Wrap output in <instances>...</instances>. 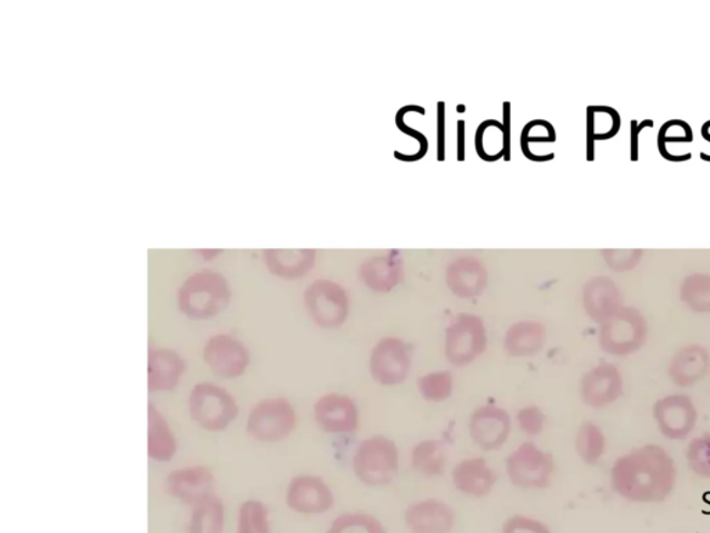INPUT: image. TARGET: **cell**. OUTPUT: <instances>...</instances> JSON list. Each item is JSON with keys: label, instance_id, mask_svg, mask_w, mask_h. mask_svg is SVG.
<instances>
[{"label": "cell", "instance_id": "d590c367", "mask_svg": "<svg viewBox=\"0 0 710 533\" xmlns=\"http://www.w3.org/2000/svg\"><path fill=\"white\" fill-rule=\"evenodd\" d=\"M421 395L430 402L447 401L453 394V377L447 372L431 373L421 377L420 383Z\"/></svg>", "mask_w": 710, "mask_h": 533}, {"label": "cell", "instance_id": "f1b7e54d", "mask_svg": "<svg viewBox=\"0 0 710 533\" xmlns=\"http://www.w3.org/2000/svg\"><path fill=\"white\" fill-rule=\"evenodd\" d=\"M224 524V503L214 495L195 506L189 523V533H223Z\"/></svg>", "mask_w": 710, "mask_h": 533}, {"label": "cell", "instance_id": "d4e9b609", "mask_svg": "<svg viewBox=\"0 0 710 533\" xmlns=\"http://www.w3.org/2000/svg\"><path fill=\"white\" fill-rule=\"evenodd\" d=\"M359 277L369 289L391 292L403 278V265L397 256H376L359 268Z\"/></svg>", "mask_w": 710, "mask_h": 533}, {"label": "cell", "instance_id": "ee69618b", "mask_svg": "<svg viewBox=\"0 0 710 533\" xmlns=\"http://www.w3.org/2000/svg\"><path fill=\"white\" fill-rule=\"evenodd\" d=\"M702 137L706 138L708 140V142H710V135H709L706 126L702 127Z\"/></svg>", "mask_w": 710, "mask_h": 533}, {"label": "cell", "instance_id": "1f68e13d", "mask_svg": "<svg viewBox=\"0 0 710 533\" xmlns=\"http://www.w3.org/2000/svg\"><path fill=\"white\" fill-rule=\"evenodd\" d=\"M681 300L694 313L710 314V277L697 274L686 278L680 289Z\"/></svg>", "mask_w": 710, "mask_h": 533}, {"label": "cell", "instance_id": "4dcf8cb0", "mask_svg": "<svg viewBox=\"0 0 710 533\" xmlns=\"http://www.w3.org/2000/svg\"><path fill=\"white\" fill-rule=\"evenodd\" d=\"M475 146L479 157L484 161H497L505 155L504 126L487 120L477 127Z\"/></svg>", "mask_w": 710, "mask_h": 533}, {"label": "cell", "instance_id": "cb8c5ba5", "mask_svg": "<svg viewBox=\"0 0 710 533\" xmlns=\"http://www.w3.org/2000/svg\"><path fill=\"white\" fill-rule=\"evenodd\" d=\"M263 255L269 272L285 279L303 277L315 263V251L309 249H269Z\"/></svg>", "mask_w": 710, "mask_h": 533}, {"label": "cell", "instance_id": "5bb4252c", "mask_svg": "<svg viewBox=\"0 0 710 533\" xmlns=\"http://www.w3.org/2000/svg\"><path fill=\"white\" fill-rule=\"evenodd\" d=\"M286 503L298 514H324L334 507L335 496L318 476L298 475L287 486Z\"/></svg>", "mask_w": 710, "mask_h": 533}, {"label": "cell", "instance_id": "7bdbcfd3", "mask_svg": "<svg viewBox=\"0 0 710 533\" xmlns=\"http://www.w3.org/2000/svg\"><path fill=\"white\" fill-rule=\"evenodd\" d=\"M465 160V121H458V161Z\"/></svg>", "mask_w": 710, "mask_h": 533}, {"label": "cell", "instance_id": "60d3db41", "mask_svg": "<svg viewBox=\"0 0 710 533\" xmlns=\"http://www.w3.org/2000/svg\"><path fill=\"white\" fill-rule=\"evenodd\" d=\"M504 108V142H505V161L511 160V103L503 105Z\"/></svg>", "mask_w": 710, "mask_h": 533}, {"label": "cell", "instance_id": "7402d4cb", "mask_svg": "<svg viewBox=\"0 0 710 533\" xmlns=\"http://www.w3.org/2000/svg\"><path fill=\"white\" fill-rule=\"evenodd\" d=\"M453 482L456 490L465 495L484 497L493 491L497 475L490 468L486 460L466 458L453 470Z\"/></svg>", "mask_w": 710, "mask_h": 533}, {"label": "cell", "instance_id": "9c48e42d", "mask_svg": "<svg viewBox=\"0 0 710 533\" xmlns=\"http://www.w3.org/2000/svg\"><path fill=\"white\" fill-rule=\"evenodd\" d=\"M652 417L663 437L684 441L694 432L700 412L691 396L670 394L653 403Z\"/></svg>", "mask_w": 710, "mask_h": 533}, {"label": "cell", "instance_id": "2e32d148", "mask_svg": "<svg viewBox=\"0 0 710 533\" xmlns=\"http://www.w3.org/2000/svg\"><path fill=\"white\" fill-rule=\"evenodd\" d=\"M710 373V351L706 345L680 346L670 358L668 375L681 389L692 388L706 381Z\"/></svg>", "mask_w": 710, "mask_h": 533}, {"label": "cell", "instance_id": "e0dca14e", "mask_svg": "<svg viewBox=\"0 0 710 533\" xmlns=\"http://www.w3.org/2000/svg\"><path fill=\"white\" fill-rule=\"evenodd\" d=\"M214 486L216 478L205 465L172 471L166 480V491L194 507L214 496Z\"/></svg>", "mask_w": 710, "mask_h": 533}, {"label": "cell", "instance_id": "3957f363", "mask_svg": "<svg viewBox=\"0 0 710 533\" xmlns=\"http://www.w3.org/2000/svg\"><path fill=\"white\" fill-rule=\"evenodd\" d=\"M650 328L635 308L622 307L615 316L600 325L599 346L607 355L630 357L644 349Z\"/></svg>", "mask_w": 710, "mask_h": 533}, {"label": "cell", "instance_id": "603a6c76", "mask_svg": "<svg viewBox=\"0 0 710 533\" xmlns=\"http://www.w3.org/2000/svg\"><path fill=\"white\" fill-rule=\"evenodd\" d=\"M186 364L177 352L157 349L149 353L148 385L150 392H170L177 388Z\"/></svg>", "mask_w": 710, "mask_h": 533}, {"label": "cell", "instance_id": "4316f807", "mask_svg": "<svg viewBox=\"0 0 710 533\" xmlns=\"http://www.w3.org/2000/svg\"><path fill=\"white\" fill-rule=\"evenodd\" d=\"M148 452L156 462L167 463L177 452L176 435L159 408L149 404Z\"/></svg>", "mask_w": 710, "mask_h": 533}, {"label": "cell", "instance_id": "8992f818", "mask_svg": "<svg viewBox=\"0 0 710 533\" xmlns=\"http://www.w3.org/2000/svg\"><path fill=\"white\" fill-rule=\"evenodd\" d=\"M552 454L541 451L534 443H522L506 458V473L512 484L522 490H544L554 474Z\"/></svg>", "mask_w": 710, "mask_h": 533}, {"label": "cell", "instance_id": "484cf974", "mask_svg": "<svg viewBox=\"0 0 710 533\" xmlns=\"http://www.w3.org/2000/svg\"><path fill=\"white\" fill-rule=\"evenodd\" d=\"M545 327L535 322L516 323L506 330L504 349L511 357L538 355L545 344Z\"/></svg>", "mask_w": 710, "mask_h": 533}, {"label": "cell", "instance_id": "9a60e30c", "mask_svg": "<svg viewBox=\"0 0 710 533\" xmlns=\"http://www.w3.org/2000/svg\"><path fill=\"white\" fill-rule=\"evenodd\" d=\"M511 431L510 414L504 408L492 406L479 407L470 420L472 441L483 451H499L509 440Z\"/></svg>", "mask_w": 710, "mask_h": 533}, {"label": "cell", "instance_id": "8fae6325", "mask_svg": "<svg viewBox=\"0 0 710 533\" xmlns=\"http://www.w3.org/2000/svg\"><path fill=\"white\" fill-rule=\"evenodd\" d=\"M411 364H413L411 346L402 339L388 336L377 342L372 349L369 372L377 384L394 386L403 384L408 378Z\"/></svg>", "mask_w": 710, "mask_h": 533}, {"label": "cell", "instance_id": "52a82bcc", "mask_svg": "<svg viewBox=\"0 0 710 533\" xmlns=\"http://www.w3.org/2000/svg\"><path fill=\"white\" fill-rule=\"evenodd\" d=\"M445 357L454 366L475 362L487 349L486 327L481 318L461 314L445 330Z\"/></svg>", "mask_w": 710, "mask_h": 533}, {"label": "cell", "instance_id": "83f0119b", "mask_svg": "<svg viewBox=\"0 0 710 533\" xmlns=\"http://www.w3.org/2000/svg\"><path fill=\"white\" fill-rule=\"evenodd\" d=\"M576 452L582 462L588 465H595L601 462L607 452V436L604 430L593 421H584L576 432L574 441Z\"/></svg>", "mask_w": 710, "mask_h": 533}, {"label": "cell", "instance_id": "277c9868", "mask_svg": "<svg viewBox=\"0 0 710 533\" xmlns=\"http://www.w3.org/2000/svg\"><path fill=\"white\" fill-rule=\"evenodd\" d=\"M357 478L368 486L392 484L398 473V448L385 436H372L359 443L353 457Z\"/></svg>", "mask_w": 710, "mask_h": 533}, {"label": "cell", "instance_id": "d6a6232c", "mask_svg": "<svg viewBox=\"0 0 710 533\" xmlns=\"http://www.w3.org/2000/svg\"><path fill=\"white\" fill-rule=\"evenodd\" d=\"M326 533H386V530L375 515L358 512L339 515Z\"/></svg>", "mask_w": 710, "mask_h": 533}, {"label": "cell", "instance_id": "f546056e", "mask_svg": "<svg viewBox=\"0 0 710 533\" xmlns=\"http://www.w3.org/2000/svg\"><path fill=\"white\" fill-rule=\"evenodd\" d=\"M413 467L426 476L443 475L447 464V453L442 442L424 441L414 447Z\"/></svg>", "mask_w": 710, "mask_h": 533}, {"label": "cell", "instance_id": "7c38bea8", "mask_svg": "<svg viewBox=\"0 0 710 533\" xmlns=\"http://www.w3.org/2000/svg\"><path fill=\"white\" fill-rule=\"evenodd\" d=\"M624 377L617 364L602 362L589 369L580 381V397L591 408H608L621 401Z\"/></svg>", "mask_w": 710, "mask_h": 533}, {"label": "cell", "instance_id": "d6986e66", "mask_svg": "<svg viewBox=\"0 0 710 533\" xmlns=\"http://www.w3.org/2000/svg\"><path fill=\"white\" fill-rule=\"evenodd\" d=\"M455 521L453 507L437 499L411 504L404 514L405 526L411 533H451Z\"/></svg>", "mask_w": 710, "mask_h": 533}, {"label": "cell", "instance_id": "44dd1931", "mask_svg": "<svg viewBox=\"0 0 710 533\" xmlns=\"http://www.w3.org/2000/svg\"><path fill=\"white\" fill-rule=\"evenodd\" d=\"M583 302L585 312L596 324H604L621 310V294L617 285L607 278L591 279L584 286Z\"/></svg>", "mask_w": 710, "mask_h": 533}, {"label": "cell", "instance_id": "836d02e7", "mask_svg": "<svg viewBox=\"0 0 710 533\" xmlns=\"http://www.w3.org/2000/svg\"><path fill=\"white\" fill-rule=\"evenodd\" d=\"M684 456L692 474L710 481V432L694 437L686 447Z\"/></svg>", "mask_w": 710, "mask_h": 533}, {"label": "cell", "instance_id": "ab89813d", "mask_svg": "<svg viewBox=\"0 0 710 533\" xmlns=\"http://www.w3.org/2000/svg\"><path fill=\"white\" fill-rule=\"evenodd\" d=\"M652 126V120L642 121L641 125H637V121H631V160L639 159V137L642 128Z\"/></svg>", "mask_w": 710, "mask_h": 533}, {"label": "cell", "instance_id": "ac0fdd59", "mask_svg": "<svg viewBox=\"0 0 710 533\" xmlns=\"http://www.w3.org/2000/svg\"><path fill=\"white\" fill-rule=\"evenodd\" d=\"M317 424L329 434H353L359 424L358 408L352 397L329 394L314 406Z\"/></svg>", "mask_w": 710, "mask_h": 533}, {"label": "cell", "instance_id": "f35d334b", "mask_svg": "<svg viewBox=\"0 0 710 533\" xmlns=\"http://www.w3.org/2000/svg\"><path fill=\"white\" fill-rule=\"evenodd\" d=\"M445 159V103H437V160Z\"/></svg>", "mask_w": 710, "mask_h": 533}, {"label": "cell", "instance_id": "30bf717a", "mask_svg": "<svg viewBox=\"0 0 710 533\" xmlns=\"http://www.w3.org/2000/svg\"><path fill=\"white\" fill-rule=\"evenodd\" d=\"M296 426V412L289 401L266 399L252 408L247 432L260 442H279L292 434Z\"/></svg>", "mask_w": 710, "mask_h": 533}, {"label": "cell", "instance_id": "6da1fadb", "mask_svg": "<svg viewBox=\"0 0 710 533\" xmlns=\"http://www.w3.org/2000/svg\"><path fill=\"white\" fill-rule=\"evenodd\" d=\"M678 465L661 445L645 443L615 460L611 487L617 496L633 504L667 502L678 485Z\"/></svg>", "mask_w": 710, "mask_h": 533}, {"label": "cell", "instance_id": "5b68a950", "mask_svg": "<svg viewBox=\"0 0 710 533\" xmlns=\"http://www.w3.org/2000/svg\"><path fill=\"white\" fill-rule=\"evenodd\" d=\"M189 414L201 428L221 432L238 417L239 407L235 397L221 386L205 383L197 384L191 389Z\"/></svg>", "mask_w": 710, "mask_h": 533}, {"label": "cell", "instance_id": "74e56055", "mask_svg": "<svg viewBox=\"0 0 710 533\" xmlns=\"http://www.w3.org/2000/svg\"><path fill=\"white\" fill-rule=\"evenodd\" d=\"M516 418L521 430L527 435H540L544 431L545 414L538 406L523 407Z\"/></svg>", "mask_w": 710, "mask_h": 533}, {"label": "cell", "instance_id": "7a4b0ae2", "mask_svg": "<svg viewBox=\"0 0 710 533\" xmlns=\"http://www.w3.org/2000/svg\"><path fill=\"white\" fill-rule=\"evenodd\" d=\"M230 289L221 274L196 273L185 280L178 290V307L186 317L208 319L228 307Z\"/></svg>", "mask_w": 710, "mask_h": 533}, {"label": "cell", "instance_id": "ba28073f", "mask_svg": "<svg viewBox=\"0 0 710 533\" xmlns=\"http://www.w3.org/2000/svg\"><path fill=\"white\" fill-rule=\"evenodd\" d=\"M309 317L323 328H339L345 324L351 310L346 290L328 279H318L304 294Z\"/></svg>", "mask_w": 710, "mask_h": 533}, {"label": "cell", "instance_id": "8d00e7d4", "mask_svg": "<svg viewBox=\"0 0 710 533\" xmlns=\"http://www.w3.org/2000/svg\"><path fill=\"white\" fill-rule=\"evenodd\" d=\"M501 533H552L550 526L527 515H512L505 521Z\"/></svg>", "mask_w": 710, "mask_h": 533}, {"label": "cell", "instance_id": "e575fe53", "mask_svg": "<svg viewBox=\"0 0 710 533\" xmlns=\"http://www.w3.org/2000/svg\"><path fill=\"white\" fill-rule=\"evenodd\" d=\"M238 533H270L268 510L262 502L247 501L241 504Z\"/></svg>", "mask_w": 710, "mask_h": 533}, {"label": "cell", "instance_id": "4fadbf2b", "mask_svg": "<svg viewBox=\"0 0 710 533\" xmlns=\"http://www.w3.org/2000/svg\"><path fill=\"white\" fill-rule=\"evenodd\" d=\"M203 357L211 372L225 379L241 377L250 364L247 347L228 334L211 336L203 351Z\"/></svg>", "mask_w": 710, "mask_h": 533}, {"label": "cell", "instance_id": "ffe728a7", "mask_svg": "<svg viewBox=\"0 0 710 533\" xmlns=\"http://www.w3.org/2000/svg\"><path fill=\"white\" fill-rule=\"evenodd\" d=\"M445 278L456 296L472 299L486 289L487 269L475 257L464 256L451 263Z\"/></svg>", "mask_w": 710, "mask_h": 533}, {"label": "cell", "instance_id": "b9f144b4", "mask_svg": "<svg viewBox=\"0 0 710 533\" xmlns=\"http://www.w3.org/2000/svg\"><path fill=\"white\" fill-rule=\"evenodd\" d=\"M396 121H397L398 130L418 140L421 145L422 154L426 155L427 146H430V144H427V139L424 137V135H422L418 131H415L414 128H411L407 125H404L402 117L396 116Z\"/></svg>", "mask_w": 710, "mask_h": 533}]
</instances>
